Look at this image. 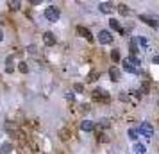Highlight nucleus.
Wrapping results in <instances>:
<instances>
[{
    "instance_id": "obj_12",
    "label": "nucleus",
    "mask_w": 159,
    "mask_h": 154,
    "mask_svg": "<svg viewBox=\"0 0 159 154\" xmlns=\"http://www.w3.org/2000/svg\"><path fill=\"white\" fill-rule=\"evenodd\" d=\"M139 18H141V20H143V22L147 23V25H150V27H156V29H157V23L154 22L152 18H148V16H145V15H141Z\"/></svg>"
},
{
    "instance_id": "obj_4",
    "label": "nucleus",
    "mask_w": 159,
    "mask_h": 154,
    "mask_svg": "<svg viewBox=\"0 0 159 154\" xmlns=\"http://www.w3.org/2000/svg\"><path fill=\"white\" fill-rule=\"evenodd\" d=\"M139 133L143 134L145 138H150V136H154V127H152L150 124L143 122V124H141V127H139Z\"/></svg>"
},
{
    "instance_id": "obj_9",
    "label": "nucleus",
    "mask_w": 159,
    "mask_h": 154,
    "mask_svg": "<svg viewBox=\"0 0 159 154\" xmlns=\"http://www.w3.org/2000/svg\"><path fill=\"white\" fill-rule=\"evenodd\" d=\"M109 75H111L113 81H120V70H118L116 66H111V68H109Z\"/></svg>"
},
{
    "instance_id": "obj_19",
    "label": "nucleus",
    "mask_w": 159,
    "mask_h": 154,
    "mask_svg": "<svg viewBox=\"0 0 159 154\" xmlns=\"http://www.w3.org/2000/svg\"><path fill=\"white\" fill-rule=\"evenodd\" d=\"M11 151H13V145L11 143H4L2 145V152H11Z\"/></svg>"
},
{
    "instance_id": "obj_25",
    "label": "nucleus",
    "mask_w": 159,
    "mask_h": 154,
    "mask_svg": "<svg viewBox=\"0 0 159 154\" xmlns=\"http://www.w3.org/2000/svg\"><path fill=\"white\" fill-rule=\"evenodd\" d=\"M152 61H154L156 65H159V56H154V58H152Z\"/></svg>"
},
{
    "instance_id": "obj_16",
    "label": "nucleus",
    "mask_w": 159,
    "mask_h": 154,
    "mask_svg": "<svg viewBox=\"0 0 159 154\" xmlns=\"http://www.w3.org/2000/svg\"><path fill=\"white\" fill-rule=\"evenodd\" d=\"M118 11H120L122 15H129V9H127L125 4H120V6H118Z\"/></svg>"
},
{
    "instance_id": "obj_21",
    "label": "nucleus",
    "mask_w": 159,
    "mask_h": 154,
    "mask_svg": "<svg viewBox=\"0 0 159 154\" xmlns=\"http://www.w3.org/2000/svg\"><path fill=\"white\" fill-rule=\"evenodd\" d=\"M129 138L130 140H136L138 138V131H136V129H129Z\"/></svg>"
},
{
    "instance_id": "obj_20",
    "label": "nucleus",
    "mask_w": 159,
    "mask_h": 154,
    "mask_svg": "<svg viewBox=\"0 0 159 154\" xmlns=\"http://www.w3.org/2000/svg\"><path fill=\"white\" fill-rule=\"evenodd\" d=\"M18 70L22 73H27V70H29V66H27V63H20V66H18Z\"/></svg>"
},
{
    "instance_id": "obj_22",
    "label": "nucleus",
    "mask_w": 159,
    "mask_h": 154,
    "mask_svg": "<svg viewBox=\"0 0 159 154\" xmlns=\"http://www.w3.org/2000/svg\"><path fill=\"white\" fill-rule=\"evenodd\" d=\"M20 7V2H11V9H18Z\"/></svg>"
},
{
    "instance_id": "obj_2",
    "label": "nucleus",
    "mask_w": 159,
    "mask_h": 154,
    "mask_svg": "<svg viewBox=\"0 0 159 154\" xmlns=\"http://www.w3.org/2000/svg\"><path fill=\"white\" fill-rule=\"evenodd\" d=\"M59 9L56 7V6H48V7L45 9V18L48 20V22H57L59 20Z\"/></svg>"
},
{
    "instance_id": "obj_17",
    "label": "nucleus",
    "mask_w": 159,
    "mask_h": 154,
    "mask_svg": "<svg viewBox=\"0 0 159 154\" xmlns=\"http://www.w3.org/2000/svg\"><path fill=\"white\" fill-rule=\"evenodd\" d=\"M111 59H113L115 63H116V61H120V52H118V50H113V52H111Z\"/></svg>"
},
{
    "instance_id": "obj_23",
    "label": "nucleus",
    "mask_w": 159,
    "mask_h": 154,
    "mask_svg": "<svg viewBox=\"0 0 159 154\" xmlns=\"http://www.w3.org/2000/svg\"><path fill=\"white\" fill-rule=\"evenodd\" d=\"M139 43L143 45V47H147V45H148V41H147V40H145V38H139Z\"/></svg>"
},
{
    "instance_id": "obj_5",
    "label": "nucleus",
    "mask_w": 159,
    "mask_h": 154,
    "mask_svg": "<svg viewBox=\"0 0 159 154\" xmlns=\"http://www.w3.org/2000/svg\"><path fill=\"white\" fill-rule=\"evenodd\" d=\"M77 34H80L82 38H86V40H93V36H91V32H89V29H86V27H82V25H79L77 27Z\"/></svg>"
},
{
    "instance_id": "obj_11",
    "label": "nucleus",
    "mask_w": 159,
    "mask_h": 154,
    "mask_svg": "<svg viewBox=\"0 0 159 154\" xmlns=\"http://www.w3.org/2000/svg\"><path fill=\"white\" fill-rule=\"evenodd\" d=\"M109 25H111V29L113 30H118V32H122V25H120V22H118V20H115V18H113V20H109Z\"/></svg>"
},
{
    "instance_id": "obj_8",
    "label": "nucleus",
    "mask_w": 159,
    "mask_h": 154,
    "mask_svg": "<svg viewBox=\"0 0 159 154\" xmlns=\"http://www.w3.org/2000/svg\"><path fill=\"white\" fill-rule=\"evenodd\" d=\"M93 99H97V100H107L109 95L106 93V91H102V90H95L93 91Z\"/></svg>"
},
{
    "instance_id": "obj_10",
    "label": "nucleus",
    "mask_w": 159,
    "mask_h": 154,
    "mask_svg": "<svg viewBox=\"0 0 159 154\" xmlns=\"http://www.w3.org/2000/svg\"><path fill=\"white\" fill-rule=\"evenodd\" d=\"M80 129H82V131H93V129H95V124L91 122V120H84V122L80 124Z\"/></svg>"
},
{
    "instance_id": "obj_27",
    "label": "nucleus",
    "mask_w": 159,
    "mask_h": 154,
    "mask_svg": "<svg viewBox=\"0 0 159 154\" xmlns=\"http://www.w3.org/2000/svg\"><path fill=\"white\" fill-rule=\"evenodd\" d=\"M4 40V32H2V29H0V41Z\"/></svg>"
},
{
    "instance_id": "obj_15",
    "label": "nucleus",
    "mask_w": 159,
    "mask_h": 154,
    "mask_svg": "<svg viewBox=\"0 0 159 154\" xmlns=\"http://www.w3.org/2000/svg\"><path fill=\"white\" fill-rule=\"evenodd\" d=\"M6 129H7L9 133H15V131H18V127H16V124L13 125V122H6Z\"/></svg>"
},
{
    "instance_id": "obj_26",
    "label": "nucleus",
    "mask_w": 159,
    "mask_h": 154,
    "mask_svg": "<svg viewBox=\"0 0 159 154\" xmlns=\"http://www.w3.org/2000/svg\"><path fill=\"white\" fill-rule=\"evenodd\" d=\"M75 90L77 91H82V84H75Z\"/></svg>"
},
{
    "instance_id": "obj_1",
    "label": "nucleus",
    "mask_w": 159,
    "mask_h": 154,
    "mask_svg": "<svg viewBox=\"0 0 159 154\" xmlns=\"http://www.w3.org/2000/svg\"><path fill=\"white\" fill-rule=\"evenodd\" d=\"M138 65H139V59L136 56H130V58L123 59V70L129 73H138Z\"/></svg>"
},
{
    "instance_id": "obj_24",
    "label": "nucleus",
    "mask_w": 159,
    "mask_h": 154,
    "mask_svg": "<svg viewBox=\"0 0 159 154\" xmlns=\"http://www.w3.org/2000/svg\"><path fill=\"white\" fill-rule=\"evenodd\" d=\"M147 90H148V84H147V82H145L143 86H141V91H143V93H145V91H147Z\"/></svg>"
},
{
    "instance_id": "obj_18",
    "label": "nucleus",
    "mask_w": 159,
    "mask_h": 154,
    "mask_svg": "<svg viewBox=\"0 0 159 154\" xmlns=\"http://www.w3.org/2000/svg\"><path fill=\"white\" fill-rule=\"evenodd\" d=\"M130 52H132V56H136L138 54V47H136V41H134V40L130 41Z\"/></svg>"
},
{
    "instance_id": "obj_7",
    "label": "nucleus",
    "mask_w": 159,
    "mask_h": 154,
    "mask_svg": "<svg viewBox=\"0 0 159 154\" xmlns=\"http://www.w3.org/2000/svg\"><path fill=\"white\" fill-rule=\"evenodd\" d=\"M98 9H100L102 13H107V15H109V13H113V9H115V7H113V4H111V2H102L100 6H98Z\"/></svg>"
},
{
    "instance_id": "obj_6",
    "label": "nucleus",
    "mask_w": 159,
    "mask_h": 154,
    "mask_svg": "<svg viewBox=\"0 0 159 154\" xmlns=\"http://www.w3.org/2000/svg\"><path fill=\"white\" fill-rule=\"evenodd\" d=\"M43 41H45V45L52 47V45H56V38H54L52 32H45V34H43Z\"/></svg>"
},
{
    "instance_id": "obj_3",
    "label": "nucleus",
    "mask_w": 159,
    "mask_h": 154,
    "mask_svg": "<svg viewBox=\"0 0 159 154\" xmlns=\"http://www.w3.org/2000/svg\"><path fill=\"white\" fill-rule=\"evenodd\" d=\"M98 41H100L102 45H109L113 41L111 32H109V30H100V32H98Z\"/></svg>"
},
{
    "instance_id": "obj_14",
    "label": "nucleus",
    "mask_w": 159,
    "mask_h": 154,
    "mask_svg": "<svg viewBox=\"0 0 159 154\" xmlns=\"http://www.w3.org/2000/svg\"><path fill=\"white\" fill-rule=\"evenodd\" d=\"M13 61H15V58H13V56H7V61H6V63H7V66H6V70H7L9 73L15 70V66H13Z\"/></svg>"
},
{
    "instance_id": "obj_13",
    "label": "nucleus",
    "mask_w": 159,
    "mask_h": 154,
    "mask_svg": "<svg viewBox=\"0 0 159 154\" xmlns=\"http://www.w3.org/2000/svg\"><path fill=\"white\" fill-rule=\"evenodd\" d=\"M132 151H134L136 154H145V151H147V149H145V145H141V143H134Z\"/></svg>"
}]
</instances>
